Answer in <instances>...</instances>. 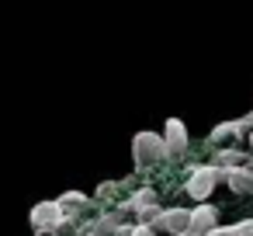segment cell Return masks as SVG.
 I'll use <instances>...</instances> for the list:
<instances>
[{
    "label": "cell",
    "instance_id": "6",
    "mask_svg": "<svg viewBox=\"0 0 253 236\" xmlns=\"http://www.w3.org/2000/svg\"><path fill=\"white\" fill-rule=\"evenodd\" d=\"M218 226V208L215 205H208V201H201L198 208H191V229L187 233H198V236H208L211 229Z\"/></svg>",
    "mask_w": 253,
    "mask_h": 236
},
{
    "label": "cell",
    "instance_id": "11",
    "mask_svg": "<svg viewBox=\"0 0 253 236\" xmlns=\"http://www.w3.org/2000/svg\"><path fill=\"white\" fill-rule=\"evenodd\" d=\"M128 236H160V233H156V229H153V226H149V222H135V226H132V233H128Z\"/></svg>",
    "mask_w": 253,
    "mask_h": 236
},
{
    "label": "cell",
    "instance_id": "1",
    "mask_svg": "<svg viewBox=\"0 0 253 236\" xmlns=\"http://www.w3.org/2000/svg\"><path fill=\"white\" fill-rule=\"evenodd\" d=\"M160 160H167V142H163V136L153 132V129L135 132V139H132V163H135L139 170H146V167H156Z\"/></svg>",
    "mask_w": 253,
    "mask_h": 236
},
{
    "label": "cell",
    "instance_id": "5",
    "mask_svg": "<svg viewBox=\"0 0 253 236\" xmlns=\"http://www.w3.org/2000/svg\"><path fill=\"white\" fill-rule=\"evenodd\" d=\"M163 142H167V160H177V156H184V153H187V146H191L187 125H184L180 118H170V122L163 125Z\"/></svg>",
    "mask_w": 253,
    "mask_h": 236
},
{
    "label": "cell",
    "instance_id": "7",
    "mask_svg": "<svg viewBox=\"0 0 253 236\" xmlns=\"http://www.w3.org/2000/svg\"><path fill=\"white\" fill-rule=\"evenodd\" d=\"M222 184H229L236 194H253V167H229Z\"/></svg>",
    "mask_w": 253,
    "mask_h": 236
},
{
    "label": "cell",
    "instance_id": "9",
    "mask_svg": "<svg viewBox=\"0 0 253 236\" xmlns=\"http://www.w3.org/2000/svg\"><path fill=\"white\" fill-rule=\"evenodd\" d=\"M232 136H246V125H243V118H236V122H218L215 129H211V142H225V139H232Z\"/></svg>",
    "mask_w": 253,
    "mask_h": 236
},
{
    "label": "cell",
    "instance_id": "4",
    "mask_svg": "<svg viewBox=\"0 0 253 236\" xmlns=\"http://www.w3.org/2000/svg\"><path fill=\"white\" fill-rule=\"evenodd\" d=\"M156 233H167V236H180L191 229V208H160V215L149 222Z\"/></svg>",
    "mask_w": 253,
    "mask_h": 236
},
{
    "label": "cell",
    "instance_id": "2",
    "mask_svg": "<svg viewBox=\"0 0 253 236\" xmlns=\"http://www.w3.org/2000/svg\"><path fill=\"white\" fill-rule=\"evenodd\" d=\"M28 222H32V229L39 233V236H45V233H52V236H63V233H70V226H66V208L52 198V201H39L35 208H32V215H28Z\"/></svg>",
    "mask_w": 253,
    "mask_h": 236
},
{
    "label": "cell",
    "instance_id": "8",
    "mask_svg": "<svg viewBox=\"0 0 253 236\" xmlns=\"http://www.w3.org/2000/svg\"><path fill=\"white\" fill-rule=\"evenodd\" d=\"M215 167L229 170V167H253V153L246 149H218L215 153Z\"/></svg>",
    "mask_w": 253,
    "mask_h": 236
},
{
    "label": "cell",
    "instance_id": "10",
    "mask_svg": "<svg viewBox=\"0 0 253 236\" xmlns=\"http://www.w3.org/2000/svg\"><path fill=\"white\" fill-rule=\"evenodd\" d=\"M56 201H59L63 208H87V205H90V198H87L84 191H63Z\"/></svg>",
    "mask_w": 253,
    "mask_h": 236
},
{
    "label": "cell",
    "instance_id": "13",
    "mask_svg": "<svg viewBox=\"0 0 253 236\" xmlns=\"http://www.w3.org/2000/svg\"><path fill=\"white\" fill-rule=\"evenodd\" d=\"M180 236H198V233H180Z\"/></svg>",
    "mask_w": 253,
    "mask_h": 236
},
{
    "label": "cell",
    "instance_id": "3",
    "mask_svg": "<svg viewBox=\"0 0 253 236\" xmlns=\"http://www.w3.org/2000/svg\"><path fill=\"white\" fill-rule=\"evenodd\" d=\"M222 181H225V170H222V167H215V163H205V167H194V170H191V177H187L184 191L201 205V201H208V194H211Z\"/></svg>",
    "mask_w": 253,
    "mask_h": 236
},
{
    "label": "cell",
    "instance_id": "12",
    "mask_svg": "<svg viewBox=\"0 0 253 236\" xmlns=\"http://www.w3.org/2000/svg\"><path fill=\"white\" fill-rule=\"evenodd\" d=\"M246 142H250V146H253V129H250V132H246Z\"/></svg>",
    "mask_w": 253,
    "mask_h": 236
}]
</instances>
